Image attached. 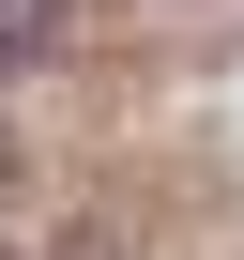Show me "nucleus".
I'll list each match as a JSON object with an SVG mask.
<instances>
[{
  "label": "nucleus",
  "instance_id": "f257e3e1",
  "mask_svg": "<svg viewBox=\"0 0 244 260\" xmlns=\"http://www.w3.org/2000/svg\"><path fill=\"white\" fill-rule=\"evenodd\" d=\"M0 61H61V0H0Z\"/></svg>",
  "mask_w": 244,
  "mask_h": 260
},
{
  "label": "nucleus",
  "instance_id": "f03ea898",
  "mask_svg": "<svg viewBox=\"0 0 244 260\" xmlns=\"http://www.w3.org/2000/svg\"><path fill=\"white\" fill-rule=\"evenodd\" d=\"M0 199H16V138H0Z\"/></svg>",
  "mask_w": 244,
  "mask_h": 260
}]
</instances>
